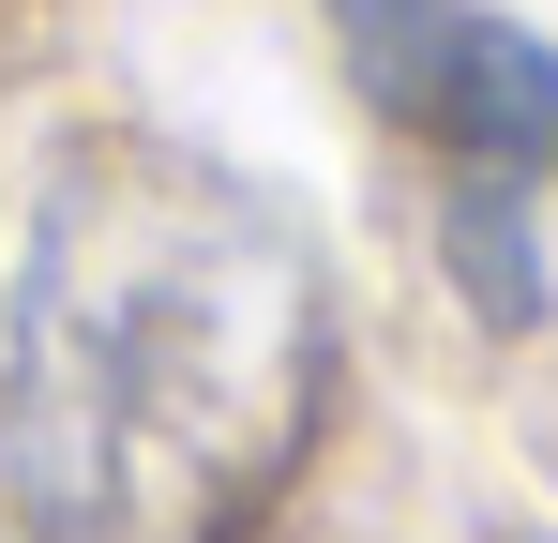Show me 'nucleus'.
I'll return each instance as SVG.
<instances>
[{"mask_svg": "<svg viewBox=\"0 0 558 543\" xmlns=\"http://www.w3.org/2000/svg\"><path fill=\"white\" fill-rule=\"evenodd\" d=\"M302 393V257L167 152H76L0 302V452L76 529L196 514Z\"/></svg>", "mask_w": 558, "mask_h": 543, "instance_id": "nucleus-1", "label": "nucleus"}, {"mask_svg": "<svg viewBox=\"0 0 558 543\" xmlns=\"http://www.w3.org/2000/svg\"><path fill=\"white\" fill-rule=\"evenodd\" d=\"M332 31H348V76L408 136H438L453 167L513 181L558 152V46H529L513 15H483V0H332Z\"/></svg>", "mask_w": 558, "mask_h": 543, "instance_id": "nucleus-2", "label": "nucleus"}]
</instances>
